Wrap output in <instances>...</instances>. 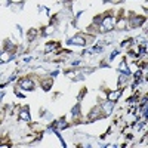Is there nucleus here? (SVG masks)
<instances>
[{"label": "nucleus", "mask_w": 148, "mask_h": 148, "mask_svg": "<svg viewBox=\"0 0 148 148\" xmlns=\"http://www.w3.org/2000/svg\"><path fill=\"white\" fill-rule=\"evenodd\" d=\"M113 28H114V18H113V16H105V18H102L101 31L105 33V31H111Z\"/></svg>", "instance_id": "nucleus-1"}, {"label": "nucleus", "mask_w": 148, "mask_h": 148, "mask_svg": "<svg viewBox=\"0 0 148 148\" xmlns=\"http://www.w3.org/2000/svg\"><path fill=\"white\" fill-rule=\"evenodd\" d=\"M19 86H21L24 90H33L36 84H34L33 80H30V79H22V80L19 82Z\"/></svg>", "instance_id": "nucleus-2"}, {"label": "nucleus", "mask_w": 148, "mask_h": 148, "mask_svg": "<svg viewBox=\"0 0 148 148\" xmlns=\"http://www.w3.org/2000/svg\"><path fill=\"white\" fill-rule=\"evenodd\" d=\"M67 45H79V46H84L86 40L83 39L82 36H76V37H71V39L67 40Z\"/></svg>", "instance_id": "nucleus-3"}, {"label": "nucleus", "mask_w": 148, "mask_h": 148, "mask_svg": "<svg viewBox=\"0 0 148 148\" xmlns=\"http://www.w3.org/2000/svg\"><path fill=\"white\" fill-rule=\"evenodd\" d=\"M144 22H145V18H142V16H133L132 18V27H139V25H142Z\"/></svg>", "instance_id": "nucleus-4"}, {"label": "nucleus", "mask_w": 148, "mask_h": 148, "mask_svg": "<svg viewBox=\"0 0 148 148\" xmlns=\"http://www.w3.org/2000/svg\"><path fill=\"white\" fill-rule=\"evenodd\" d=\"M120 95H121V90H114V92H110L108 93V101H117L119 98H120Z\"/></svg>", "instance_id": "nucleus-5"}, {"label": "nucleus", "mask_w": 148, "mask_h": 148, "mask_svg": "<svg viewBox=\"0 0 148 148\" xmlns=\"http://www.w3.org/2000/svg\"><path fill=\"white\" fill-rule=\"evenodd\" d=\"M12 58H14V55L10 56L9 52H0V64L6 62V61H9V59H12Z\"/></svg>", "instance_id": "nucleus-6"}, {"label": "nucleus", "mask_w": 148, "mask_h": 148, "mask_svg": "<svg viewBox=\"0 0 148 148\" xmlns=\"http://www.w3.org/2000/svg\"><path fill=\"white\" fill-rule=\"evenodd\" d=\"M104 51V47L102 46H93L90 51H84V55H89V53H99Z\"/></svg>", "instance_id": "nucleus-7"}, {"label": "nucleus", "mask_w": 148, "mask_h": 148, "mask_svg": "<svg viewBox=\"0 0 148 148\" xmlns=\"http://www.w3.org/2000/svg\"><path fill=\"white\" fill-rule=\"evenodd\" d=\"M113 107H114V104H113V101H108V102H105L104 105H102V110L105 111L107 114H110L111 111H113Z\"/></svg>", "instance_id": "nucleus-8"}, {"label": "nucleus", "mask_w": 148, "mask_h": 148, "mask_svg": "<svg viewBox=\"0 0 148 148\" xmlns=\"http://www.w3.org/2000/svg\"><path fill=\"white\" fill-rule=\"evenodd\" d=\"M119 71H120L121 74H125V76H130V71H129V70H127V67H126V61H123V62H121V65H120Z\"/></svg>", "instance_id": "nucleus-9"}, {"label": "nucleus", "mask_w": 148, "mask_h": 148, "mask_svg": "<svg viewBox=\"0 0 148 148\" xmlns=\"http://www.w3.org/2000/svg\"><path fill=\"white\" fill-rule=\"evenodd\" d=\"M19 119L22 121H30L31 119H30V114H28V110H22L21 114H19Z\"/></svg>", "instance_id": "nucleus-10"}, {"label": "nucleus", "mask_w": 148, "mask_h": 148, "mask_svg": "<svg viewBox=\"0 0 148 148\" xmlns=\"http://www.w3.org/2000/svg\"><path fill=\"white\" fill-rule=\"evenodd\" d=\"M58 46H59V43H56V42H52V43L46 45V52H52V51H55V47H58Z\"/></svg>", "instance_id": "nucleus-11"}, {"label": "nucleus", "mask_w": 148, "mask_h": 148, "mask_svg": "<svg viewBox=\"0 0 148 148\" xmlns=\"http://www.w3.org/2000/svg\"><path fill=\"white\" fill-rule=\"evenodd\" d=\"M141 77H142V71H136V74H135V83H133V86L139 84V80H141Z\"/></svg>", "instance_id": "nucleus-12"}, {"label": "nucleus", "mask_w": 148, "mask_h": 148, "mask_svg": "<svg viewBox=\"0 0 148 148\" xmlns=\"http://www.w3.org/2000/svg\"><path fill=\"white\" fill-rule=\"evenodd\" d=\"M52 83H53L52 80H47V82H45V83H43V89H45V90H49V89L52 88Z\"/></svg>", "instance_id": "nucleus-13"}, {"label": "nucleus", "mask_w": 148, "mask_h": 148, "mask_svg": "<svg viewBox=\"0 0 148 148\" xmlns=\"http://www.w3.org/2000/svg\"><path fill=\"white\" fill-rule=\"evenodd\" d=\"M80 113V105H76L73 110H71V116H77Z\"/></svg>", "instance_id": "nucleus-14"}, {"label": "nucleus", "mask_w": 148, "mask_h": 148, "mask_svg": "<svg viewBox=\"0 0 148 148\" xmlns=\"http://www.w3.org/2000/svg\"><path fill=\"white\" fill-rule=\"evenodd\" d=\"M117 55H119V51H114L113 53H111V56H110V61H113V59H114Z\"/></svg>", "instance_id": "nucleus-15"}, {"label": "nucleus", "mask_w": 148, "mask_h": 148, "mask_svg": "<svg viewBox=\"0 0 148 148\" xmlns=\"http://www.w3.org/2000/svg\"><path fill=\"white\" fill-rule=\"evenodd\" d=\"M2 98H3V92H0V99H2Z\"/></svg>", "instance_id": "nucleus-16"}, {"label": "nucleus", "mask_w": 148, "mask_h": 148, "mask_svg": "<svg viewBox=\"0 0 148 148\" xmlns=\"http://www.w3.org/2000/svg\"><path fill=\"white\" fill-rule=\"evenodd\" d=\"M104 2H111V0H104Z\"/></svg>", "instance_id": "nucleus-17"}]
</instances>
